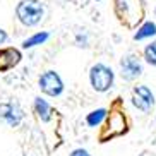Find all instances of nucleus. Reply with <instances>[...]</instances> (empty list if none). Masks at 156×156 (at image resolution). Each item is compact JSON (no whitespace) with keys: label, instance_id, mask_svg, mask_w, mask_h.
I'll return each instance as SVG.
<instances>
[{"label":"nucleus","instance_id":"f3484780","mask_svg":"<svg viewBox=\"0 0 156 156\" xmlns=\"http://www.w3.org/2000/svg\"><path fill=\"white\" fill-rule=\"evenodd\" d=\"M154 16H156V7H154Z\"/></svg>","mask_w":156,"mask_h":156},{"label":"nucleus","instance_id":"2eb2a0df","mask_svg":"<svg viewBox=\"0 0 156 156\" xmlns=\"http://www.w3.org/2000/svg\"><path fill=\"white\" fill-rule=\"evenodd\" d=\"M69 156H91V154H89L86 149H83V147H77V149H74Z\"/></svg>","mask_w":156,"mask_h":156},{"label":"nucleus","instance_id":"20e7f679","mask_svg":"<svg viewBox=\"0 0 156 156\" xmlns=\"http://www.w3.org/2000/svg\"><path fill=\"white\" fill-rule=\"evenodd\" d=\"M130 100H132L134 108H137L142 113H149V112L154 108V103H156L153 91L147 86H144V84H139V86L134 87L132 98H130Z\"/></svg>","mask_w":156,"mask_h":156},{"label":"nucleus","instance_id":"ddd939ff","mask_svg":"<svg viewBox=\"0 0 156 156\" xmlns=\"http://www.w3.org/2000/svg\"><path fill=\"white\" fill-rule=\"evenodd\" d=\"M144 58H146V62L149 65L156 67V40L151 41L149 45H146V48H144Z\"/></svg>","mask_w":156,"mask_h":156},{"label":"nucleus","instance_id":"7ed1b4c3","mask_svg":"<svg viewBox=\"0 0 156 156\" xmlns=\"http://www.w3.org/2000/svg\"><path fill=\"white\" fill-rule=\"evenodd\" d=\"M38 86H40L43 94H46L50 98L60 96L65 89V84L62 81V77H60V74L55 72V70H45L40 76V79H38Z\"/></svg>","mask_w":156,"mask_h":156},{"label":"nucleus","instance_id":"6ab92c4d","mask_svg":"<svg viewBox=\"0 0 156 156\" xmlns=\"http://www.w3.org/2000/svg\"><path fill=\"white\" fill-rule=\"evenodd\" d=\"M154 120H156V117H154Z\"/></svg>","mask_w":156,"mask_h":156},{"label":"nucleus","instance_id":"dca6fc26","mask_svg":"<svg viewBox=\"0 0 156 156\" xmlns=\"http://www.w3.org/2000/svg\"><path fill=\"white\" fill-rule=\"evenodd\" d=\"M7 40H9V34H7V31L0 28V45H4V43H7Z\"/></svg>","mask_w":156,"mask_h":156},{"label":"nucleus","instance_id":"9d476101","mask_svg":"<svg viewBox=\"0 0 156 156\" xmlns=\"http://www.w3.org/2000/svg\"><path fill=\"white\" fill-rule=\"evenodd\" d=\"M156 36V23L153 21H146L141 28L136 31L134 34V41H142V40H147V38Z\"/></svg>","mask_w":156,"mask_h":156},{"label":"nucleus","instance_id":"39448f33","mask_svg":"<svg viewBox=\"0 0 156 156\" xmlns=\"http://www.w3.org/2000/svg\"><path fill=\"white\" fill-rule=\"evenodd\" d=\"M142 72H144V67H142V62L137 55H129L122 57L120 60V76L125 81H136L137 77H141Z\"/></svg>","mask_w":156,"mask_h":156},{"label":"nucleus","instance_id":"6e6552de","mask_svg":"<svg viewBox=\"0 0 156 156\" xmlns=\"http://www.w3.org/2000/svg\"><path fill=\"white\" fill-rule=\"evenodd\" d=\"M125 132V117L120 112H115L110 113V119H108V130H106L105 136H119V134Z\"/></svg>","mask_w":156,"mask_h":156},{"label":"nucleus","instance_id":"f8f14e48","mask_svg":"<svg viewBox=\"0 0 156 156\" xmlns=\"http://www.w3.org/2000/svg\"><path fill=\"white\" fill-rule=\"evenodd\" d=\"M48 38H50V33H46V31L36 33V34L29 36L28 40H24V41H23V48L28 50V48H34V46H38V45H43V43L48 41Z\"/></svg>","mask_w":156,"mask_h":156},{"label":"nucleus","instance_id":"4468645a","mask_svg":"<svg viewBox=\"0 0 156 156\" xmlns=\"http://www.w3.org/2000/svg\"><path fill=\"white\" fill-rule=\"evenodd\" d=\"M76 43H77V46L86 48V46H87V34H86V33H79L77 36H76Z\"/></svg>","mask_w":156,"mask_h":156},{"label":"nucleus","instance_id":"423d86ee","mask_svg":"<svg viewBox=\"0 0 156 156\" xmlns=\"http://www.w3.org/2000/svg\"><path fill=\"white\" fill-rule=\"evenodd\" d=\"M24 119V112L17 101H5L0 103V120L9 127H19Z\"/></svg>","mask_w":156,"mask_h":156},{"label":"nucleus","instance_id":"9b49d317","mask_svg":"<svg viewBox=\"0 0 156 156\" xmlns=\"http://www.w3.org/2000/svg\"><path fill=\"white\" fill-rule=\"evenodd\" d=\"M106 115H108V110L106 108H96V110H93L87 113L86 117V124L89 127H98V125L103 124V120L106 119Z\"/></svg>","mask_w":156,"mask_h":156},{"label":"nucleus","instance_id":"f257e3e1","mask_svg":"<svg viewBox=\"0 0 156 156\" xmlns=\"http://www.w3.org/2000/svg\"><path fill=\"white\" fill-rule=\"evenodd\" d=\"M45 4L41 0H21L16 7V17L23 26L34 28L45 17Z\"/></svg>","mask_w":156,"mask_h":156},{"label":"nucleus","instance_id":"1a4fd4ad","mask_svg":"<svg viewBox=\"0 0 156 156\" xmlns=\"http://www.w3.org/2000/svg\"><path fill=\"white\" fill-rule=\"evenodd\" d=\"M33 108H34V113L38 115V119L41 122H50L51 120V106L46 100H43L41 96H36L33 101Z\"/></svg>","mask_w":156,"mask_h":156},{"label":"nucleus","instance_id":"f03ea898","mask_svg":"<svg viewBox=\"0 0 156 156\" xmlns=\"http://www.w3.org/2000/svg\"><path fill=\"white\" fill-rule=\"evenodd\" d=\"M115 81V72L106 64H94L89 69V84L96 93L110 91Z\"/></svg>","mask_w":156,"mask_h":156},{"label":"nucleus","instance_id":"a211bd4d","mask_svg":"<svg viewBox=\"0 0 156 156\" xmlns=\"http://www.w3.org/2000/svg\"><path fill=\"white\" fill-rule=\"evenodd\" d=\"M96 2H100V0H96Z\"/></svg>","mask_w":156,"mask_h":156},{"label":"nucleus","instance_id":"0eeeda50","mask_svg":"<svg viewBox=\"0 0 156 156\" xmlns=\"http://www.w3.org/2000/svg\"><path fill=\"white\" fill-rule=\"evenodd\" d=\"M21 51L17 48H5V50H0V72L4 70H9L12 67L21 62Z\"/></svg>","mask_w":156,"mask_h":156}]
</instances>
